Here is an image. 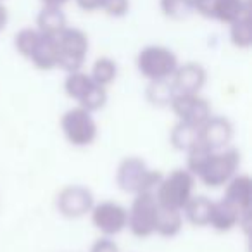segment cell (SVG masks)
<instances>
[{
	"label": "cell",
	"instance_id": "cell-23",
	"mask_svg": "<svg viewBox=\"0 0 252 252\" xmlns=\"http://www.w3.org/2000/svg\"><path fill=\"white\" fill-rule=\"evenodd\" d=\"M171 142L180 151H189L199 142V126L180 121L171 131Z\"/></svg>",
	"mask_w": 252,
	"mask_h": 252
},
{
	"label": "cell",
	"instance_id": "cell-27",
	"mask_svg": "<svg viewBox=\"0 0 252 252\" xmlns=\"http://www.w3.org/2000/svg\"><path fill=\"white\" fill-rule=\"evenodd\" d=\"M131 2L130 0H104L100 11L107 14L109 18H125L130 12Z\"/></svg>",
	"mask_w": 252,
	"mask_h": 252
},
{
	"label": "cell",
	"instance_id": "cell-8",
	"mask_svg": "<svg viewBox=\"0 0 252 252\" xmlns=\"http://www.w3.org/2000/svg\"><path fill=\"white\" fill-rule=\"evenodd\" d=\"M173 112L187 125L199 126L211 118V105L200 94H175L169 102Z\"/></svg>",
	"mask_w": 252,
	"mask_h": 252
},
{
	"label": "cell",
	"instance_id": "cell-5",
	"mask_svg": "<svg viewBox=\"0 0 252 252\" xmlns=\"http://www.w3.org/2000/svg\"><path fill=\"white\" fill-rule=\"evenodd\" d=\"M159 204L152 192L137 193L133 204L128 209V224L130 231L138 238H147L156 233Z\"/></svg>",
	"mask_w": 252,
	"mask_h": 252
},
{
	"label": "cell",
	"instance_id": "cell-32",
	"mask_svg": "<svg viewBox=\"0 0 252 252\" xmlns=\"http://www.w3.org/2000/svg\"><path fill=\"white\" fill-rule=\"evenodd\" d=\"M0 2H4V0H0Z\"/></svg>",
	"mask_w": 252,
	"mask_h": 252
},
{
	"label": "cell",
	"instance_id": "cell-6",
	"mask_svg": "<svg viewBox=\"0 0 252 252\" xmlns=\"http://www.w3.org/2000/svg\"><path fill=\"white\" fill-rule=\"evenodd\" d=\"M238 166H240V152L238 151L235 149L214 151L204 169L199 173V178L204 185L213 187V189L224 187L237 175Z\"/></svg>",
	"mask_w": 252,
	"mask_h": 252
},
{
	"label": "cell",
	"instance_id": "cell-16",
	"mask_svg": "<svg viewBox=\"0 0 252 252\" xmlns=\"http://www.w3.org/2000/svg\"><path fill=\"white\" fill-rule=\"evenodd\" d=\"M30 63L40 71H50L57 67V50H56V40L50 36H42L40 43L36 45L35 52L30 57Z\"/></svg>",
	"mask_w": 252,
	"mask_h": 252
},
{
	"label": "cell",
	"instance_id": "cell-26",
	"mask_svg": "<svg viewBox=\"0 0 252 252\" xmlns=\"http://www.w3.org/2000/svg\"><path fill=\"white\" fill-rule=\"evenodd\" d=\"M175 95V90L171 87V81L162 80V81H151L149 87V98L154 104H169Z\"/></svg>",
	"mask_w": 252,
	"mask_h": 252
},
{
	"label": "cell",
	"instance_id": "cell-17",
	"mask_svg": "<svg viewBox=\"0 0 252 252\" xmlns=\"http://www.w3.org/2000/svg\"><path fill=\"white\" fill-rule=\"evenodd\" d=\"M183 213L187 214L190 223H193L195 226H209L211 213H213V202L204 195L199 197L192 195V199L183 207Z\"/></svg>",
	"mask_w": 252,
	"mask_h": 252
},
{
	"label": "cell",
	"instance_id": "cell-24",
	"mask_svg": "<svg viewBox=\"0 0 252 252\" xmlns=\"http://www.w3.org/2000/svg\"><path fill=\"white\" fill-rule=\"evenodd\" d=\"M159 9L173 21H183L193 14L192 0H159Z\"/></svg>",
	"mask_w": 252,
	"mask_h": 252
},
{
	"label": "cell",
	"instance_id": "cell-1",
	"mask_svg": "<svg viewBox=\"0 0 252 252\" xmlns=\"http://www.w3.org/2000/svg\"><path fill=\"white\" fill-rule=\"evenodd\" d=\"M193 185H195V176L189 169H175L168 176H162L154 190L159 207L183 211V207L193 195Z\"/></svg>",
	"mask_w": 252,
	"mask_h": 252
},
{
	"label": "cell",
	"instance_id": "cell-7",
	"mask_svg": "<svg viewBox=\"0 0 252 252\" xmlns=\"http://www.w3.org/2000/svg\"><path fill=\"white\" fill-rule=\"evenodd\" d=\"M61 128L67 142L76 147L90 145L97 138V123L92 118V112L80 105L64 112L61 119Z\"/></svg>",
	"mask_w": 252,
	"mask_h": 252
},
{
	"label": "cell",
	"instance_id": "cell-20",
	"mask_svg": "<svg viewBox=\"0 0 252 252\" xmlns=\"http://www.w3.org/2000/svg\"><path fill=\"white\" fill-rule=\"evenodd\" d=\"M94 83L95 81L92 80L88 73H83L81 69L71 71V73H67L66 81H64V90H66V94L69 95L71 98L80 102Z\"/></svg>",
	"mask_w": 252,
	"mask_h": 252
},
{
	"label": "cell",
	"instance_id": "cell-22",
	"mask_svg": "<svg viewBox=\"0 0 252 252\" xmlns=\"http://www.w3.org/2000/svg\"><path fill=\"white\" fill-rule=\"evenodd\" d=\"M42 33L35 28V26H26V28H21L14 36V47L19 54H21L25 59H30L32 54L35 52L36 45L42 40Z\"/></svg>",
	"mask_w": 252,
	"mask_h": 252
},
{
	"label": "cell",
	"instance_id": "cell-15",
	"mask_svg": "<svg viewBox=\"0 0 252 252\" xmlns=\"http://www.w3.org/2000/svg\"><path fill=\"white\" fill-rule=\"evenodd\" d=\"M242 218H244V214L223 199L220 202H213V213H211L209 226H213L218 231H230L231 228L240 224Z\"/></svg>",
	"mask_w": 252,
	"mask_h": 252
},
{
	"label": "cell",
	"instance_id": "cell-29",
	"mask_svg": "<svg viewBox=\"0 0 252 252\" xmlns=\"http://www.w3.org/2000/svg\"><path fill=\"white\" fill-rule=\"evenodd\" d=\"M102 2H104V0H74V4L78 5V9H81L83 12H97V11H100Z\"/></svg>",
	"mask_w": 252,
	"mask_h": 252
},
{
	"label": "cell",
	"instance_id": "cell-31",
	"mask_svg": "<svg viewBox=\"0 0 252 252\" xmlns=\"http://www.w3.org/2000/svg\"><path fill=\"white\" fill-rule=\"evenodd\" d=\"M71 0H40V4L43 7H61L63 9L66 4H69Z\"/></svg>",
	"mask_w": 252,
	"mask_h": 252
},
{
	"label": "cell",
	"instance_id": "cell-28",
	"mask_svg": "<svg viewBox=\"0 0 252 252\" xmlns=\"http://www.w3.org/2000/svg\"><path fill=\"white\" fill-rule=\"evenodd\" d=\"M90 252H119V249L114 240H111L109 237H104L92 245Z\"/></svg>",
	"mask_w": 252,
	"mask_h": 252
},
{
	"label": "cell",
	"instance_id": "cell-4",
	"mask_svg": "<svg viewBox=\"0 0 252 252\" xmlns=\"http://www.w3.org/2000/svg\"><path fill=\"white\" fill-rule=\"evenodd\" d=\"M161 178V173L149 169L147 164L138 158L125 159L118 169V185L121 187V190L131 193H154Z\"/></svg>",
	"mask_w": 252,
	"mask_h": 252
},
{
	"label": "cell",
	"instance_id": "cell-30",
	"mask_svg": "<svg viewBox=\"0 0 252 252\" xmlns=\"http://www.w3.org/2000/svg\"><path fill=\"white\" fill-rule=\"evenodd\" d=\"M9 23V9L5 7L4 2H0V33L4 32Z\"/></svg>",
	"mask_w": 252,
	"mask_h": 252
},
{
	"label": "cell",
	"instance_id": "cell-2",
	"mask_svg": "<svg viewBox=\"0 0 252 252\" xmlns=\"http://www.w3.org/2000/svg\"><path fill=\"white\" fill-rule=\"evenodd\" d=\"M54 40L57 50V67L66 73L81 69L90 49L87 33L74 26H66Z\"/></svg>",
	"mask_w": 252,
	"mask_h": 252
},
{
	"label": "cell",
	"instance_id": "cell-19",
	"mask_svg": "<svg viewBox=\"0 0 252 252\" xmlns=\"http://www.w3.org/2000/svg\"><path fill=\"white\" fill-rule=\"evenodd\" d=\"M183 226V216L182 211H173L159 207L158 223H156V233L161 237H175Z\"/></svg>",
	"mask_w": 252,
	"mask_h": 252
},
{
	"label": "cell",
	"instance_id": "cell-10",
	"mask_svg": "<svg viewBox=\"0 0 252 252\" xmlns=\"http://www.w3.org/2000/svg\"><path fill=\"white\" fill-rule=\"evenodd\" d=\"M57 207L67 218H81L94 207V195L90 190L80 185H71L61 190L57 197Z\"/></svg>",
	"mask_w": 252,
	"mask_h": 252
},
{
	"label": "cell",
	"instance_id": "cell-25",
	"mask_svg": "<svg viewBox=\"0 0 252 252\" xmlns=\"http://www.w3.org/2000/svg\"><path fill=\"white\" fill-rule=\"evenodd\" d=\"M105 102H107V88L94 83L90 90L83 95V98L78 104H80V107L87 109L88 112H94L104 107Z\"/></svg>",
	"mask_w": 252,
	"mask_h": 252
},
{
	"label": "cell",
	"instance_id": "cell-21",
	"mask_svg": "<svg viewBox=\"0 0 252 252\" xmlns=\"http://www.w3.org/2000/svg\"><path fill=\"white\" fill-rule=\"evenodd\" d=\"M88 74H90V78L97 85L107 88L116 80V76H118V64L111 57H98Z\"/></svg>",
	"mask_w": 252,
	"mask_h": 252
},
{
	"label": "cell",
	"instance_id": "cell-12",
	"mask_svg": "<svg viewBox=\"0 0 252 252\" xmlns=\"http://www.w3.org/2000/svg\"><path fill=\"white\" fill-rule=\"evenodd\" d=\"M233 137V126L226 118L211 116L199 128V142L211 151H220L226 147Z\"/></svg>",
	"mask_w": 252,
	"mask_h": 252
},
{
	"label": "cell",
	"instance_id": "cell-18",
	"mask_svg": "<svg viewBox=\"0 0 252 252\" xmlns=\"http://www.w3.org/2000/svg\"><path fill=\"white\" fill-rule=\"evenodd\" d=\"M230 28V42L237 49H249L252 45V12L235 19L228 25Z\"/></svg>",
	"mask_w": 252,
	"mask_h": 252
},
{
	"label": "cell",
	"instance_id": "cell-13",
	"mask_svg": "<svg viewBox=\"0 0 252 252\" xmlns=\"http://www.w3.org/2000/svg\"><path fill=\"white\" fill-rule=\"evenodd\" d=\"M251 187L252 182L247 175H235L226 183L224 200L230 202L242 214L249 213V209H251Z\"/></svg>",
	"mask_w": 252,
	"mask_h": 252
},
{
	"label": "cell",
	"instance_id": "cell-9",
	"mask_svg": "<svg viewBox=\"0 0 252 252\" xmlns=\"http://www.w3.org/2000/svg\"><path fill=\"white\" fill-rule=\"evenodd\" d=\"M90 213L95 228L102 231L105 237L121 233L128 224V209L118 202L105 200V202H100L92 207Z\"/></svg>",
	"mask_w": 252,
	"mask_h": 252
},
{
	"label": "cell",
	"instance_id": "cell-3",
	"mask_svg": "<svg viewBox=\"0 0 252 252\" xmlns=\"http://www.w3.org/2000/svg\"><path fill=\"white\" fill-rule=\"evenodd\" d=\"M178 57L164 45H147L137 56V69L149 81L169 80L178 67Z\"/></svg>",
	"mask_w": 252,
	"mask_h": 252
},
{
	"label": "cell",
	"instance_id": "cell-11",
	"mask_svg": "<svg viewBox=\"0 0 252 252\" xmlns=\"http://www.w3.org/2000/svg\"><path fill=\"white\" fill-rule=\"evenodd\" d=\"M206 80L207 73L199 63L178 64L173 76L169 78L175 94H200Z\"/></svg>",
	"mask_w": 252,
	"mask_h": 252
},
{
	"label": "cell",
	"instance_id": "cell-14",
	"mask_svg": "<svg viewBox=\"0 0 252 252\" xmlns=\"http://www.w3.org/2000/svg\"><path fill=\"white\" fill-rule=\"evenodd\" d=\"M67 25V18L61 7H43L40 9L38 16H36V26L42 35L56 38L61 32H63Z\"/></svg>",
	"mask_w": 252,
	"mask_h": 252
}]
</instances>
